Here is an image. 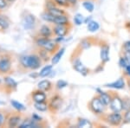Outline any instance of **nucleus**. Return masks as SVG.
Here are the masks:
<instances>
[{
	"label": "nucleus",
	"mask_w": 130,
	"mask_h": 128,
	"mask_svg": "<svg viewBox=\"0 0 130 128\" xmlns=\"http://www.w3.org/2000/svg\"><path fill=\"white\" fill-rule=\"evenodd\" d=\"M119 65H120L121 68H125L128 65V63H127V60L125 59V57H121L120 60H119Z\"/></svg>",
	"instance_id": "72a5a7b5"
},
{
	"label": "nucleus",
	"mask_w": 130,
	"mask_h": 128,
	"mask_svg": "<svg viewBox=\"0 0 130 128\" xmlns=\"http://www.w3.org/2000/svg\"><path fill=\"white\" fill-rule=\"evenodd\" d=\"M64 51H65V49L64 48H62V49H59L55 54H54L51 59L52 65H56L60 62V60L62 59V56H63V54H64Z\"/></svg>",
	"instance_id": "a211bd4d"
},
{
	"label": "nucleus",
	"mask_w": 130,
	"mask_h": 128,
	"mask_svg": "<svg viewBox=\"0 0 130 128\" xmlns=\"http://www.w3.org/2000/svg\"><path fill=\"white\" fill-rule=\"evenodd\" d=\"M52 72V65H47L44 68H42V70L39 73V76L40 77H46L48 76L50 73Z\"/></svg>",
	"instance_id": "b1692460"
},
{
	"label": "nucleus",
	"mask_w": 130,
	"mask_h": 128,
	"mask_svg": "<svg viewBox=\"0 0 130 128\" xmlns=\"http://www.w3.org/2000/svg\"><path fill=\"white\" fill-rule=\"evenodd\" d=\"M39 125L37 122H36L33 119H27V120L24 121L19 125L20 128H33V127H38Z\"/></svg>",
	"instance_id": "6ab92c4d"
},
{
	"label": "nucleus",
	"mask_w": 130,
	"mask_h": 128,
	"mask_svg": "<svg viewBox=\"0 0 130 128\" xmlns=\"http://www.w3.org/2000/svg\"><path fill=\"white\" fill-rule=\"evenodd\" d=\"M20 122H21L20 115H11L8 119L7 125L9 127H17L20 125Z\"/></svg>",
	"instance_id": "f8f14e48"
},
{
	"label": "nucleus",
	"mask_w": 130,
	"mask_h": 128,
	"mask_svg": "<svg viewBox=\"0 0 130 128\" xmlns=\"http://www.w3.org/2000/svg\"><path fill=\"white\" fill-rule=\"evenodd\" d=\"M83 6L84 7V9L86 10H88L89 12H93L94 9H95V6H94L93 4L89 1H85L83 3Z\"/></svg>",
	"instance_id": "c85d7f7f"
},
{
	"label": "nucleus",
	"mask_w": 130,
	"mask_h": 128,
	"mask_svg": "<svg viewBox=\"0 0 130 128\" xmlns=\"http://www.w3.org/2000/svg\"><path fill=\"white\" fill-rule=\"evenodd\" d=\"M99 98L101 99V100H102V101L106 105V106L109 105L110 101H111V99H112L109 96V94H107V93H104V92H100Z\"/></svg>",
	"instance_id": "5701e85b"
},
{
	"label": "nucleus",
	"mask_w": 130,
	"mask_h": 128,
	"mask_svg": "<svg viewBox=\"0 0 130 128\" xmlns=\"http://www.w3.org/2000/svg\"><path fill=\"white\" fill-rule=\"evenodd\" d=\"M108 53H109V47L108 45H103L101 49V59L103 62H107L109 60Z\"/></svg>",
	"instance_id": "dca6fc26"
},
{
	"label": "nucleus",
	"mask_w": 130,
	"mask_h": 128,
	"mask_svg": "<svg viewBox=\"0 0 130 128\" xmlns=\"http://www.w3.org/2000/svg\"><path fill=\"white\" fill-rule=\"evenodd\" d=\"M123 48H124L125 51L130 52V41L126 42V43H124V46H123Z\"/></svg>",
	"instance_id": "4c0bfd02"
},
{
	"label": "nucleus",
	"mask_w": 130,
	"mask_h": 128,
	"mask_svg": "<svg viewBox=\"0 0 130 128\" xmlns=\"http://www.w3.org/2000/svg\"><path fill=\"white\" fill-rule=\"evenodd\" d=\"M32 119L34 121H36V122H40L42 118H41L40 116H38L37 114H33L32 115Z\"/></svg>",
	"instance_id": "58836bf2"
},
{
	"label": "nucleus",
	"mask_w": 130,
	"mask_h": 128,
	"mask_svg": "<svg viewBox=\"0 0 130 128\" xmlns=\"http://www.w3.org/2000/svg\"><path fill=\"white\" fill-rule=\"evenodd\" d=\"M36 43H37V45L38 47L46 50L48 53L55 52L56 49H57V43L55 41H53V40L50 38H47V37H38L36 40Z\"/></svg>",
	"instance_id": "f03ea898"
},
{
	"label": "nucleus",
	"mask_w": 130,
	"mask_h": 128,
	"mask_svg": "<svg viewBox=\"0 0 130 128\" xmlns=\"http://www.w3.org/2000/svg\"><path fill=\"white\" fill-rule=\"evenodd\" d=\"M2 83V81H1V79H0V84H1Z\"/></svg>",
	"instance_id": "a18cd8bd"
},
{
	"label": "nucleus",
	"mask_w": 130,
	"mask_h": 128,
	"mask_svg": "<svg viewBox=\"0 0 130 128\" xmlns=\"http://www.w3.org/2000/svg\"><path fill=\"white\" fill-rule=\"evenodd\" d=\"M107 120L112 125H119L122 121V116L120 112H114L108 115Z\"/></svg>",
	"instance_id": "0eeeda50"
},
{
	"label": "nucleus",
	"mask_w": 130,
	"mask_h": 128,
	"mask_svg": "<svg viewBox=\"0 0 130 128\" xmlns=\"http://www.w3.org/2000/svg\"><path fill=\"white\" fill-rule=\"evenodd\" d=\"M124 120L125 122H130V109L127 111V113L124 115Z\"/></svg>",
	"instance_id": "c9c22d12"
},
{
	"label": "nucleus",
	"mask_w": 130,
	"mask_h": 128,
	"mask_svg": "<svg viewBox=\"0 0 130 128\" xmlns=\"http://www.w3.org/2000/svg\"><path fill=\"white\" fill-rule=\"evenodd\" d=\"M124 57H125V59L127 60V63L130 64V52H127V51H125Z\"/></svg>",
	"instance_id": "ea45409f"
},
{
	"label": "nucleus",
	"mask_w": 130,
	"mask_h": 128,
	"mask_svg": "<svg viewBox=\"0 0 130 128\" xmlns=\"http://www.w3.org/2000/svg\"><path fill=\"white\" fill-rule=\"evenodd\" d=\"M77 126L78 127H90L91 126V123H90L89 120H87V119H81L80 120L78 121Z\"/></svg>",
	"instance_id": "c756f323"
},
{
	"label": "nucleus",
	"mask_w": 130,
	"mask_h": 128,
	"mask_svg": "<svg viewBox=\"0 0 130 128\" xmlns=\"http://www.w3.org/2000/svg\"><path fill=\"white\" fill-rule=\"evenodd\" d=\"M73 66H74V68L77 71V72H79L80 74L83 75H86L88 74V72H89L88 69L86 68V67L83 64V62H82L79 59H76L75 61H74Z\"/></svg>",
	"instance_id": "9b49d317"
},
{
	"label": "nucleus",
	"mask_w": 130,
	"mask_h": 128,
	"mask_svg": "<svg viewBox=\"0 0 130 128\" xmlns=\"http://www.w3.org/2000/svg\"><path fill=\"white\" fill-rule=\"evenodd\" d=\"M5 123V116L3 113L0 112V127L3 126Z\"/></svg>",
	"instance_id": "f704fd0d"
},
{
	"label": "nucleus",
	"mask_w": 130,
	"mask_h": 128,
	"mask_svg": "<svg viewBox=\"0 0 130 128\" xmlns=\"http://www.w3.org/2000/svg\"><path fill=\"white\" fill-rule=\"evenodd\" d=\"M34 106L37 111H39V112H45V111H47L48 108H49V105L46 103V101L35 102Z\"/></svg>",
	"instance_id": "412c9836"
},
{
	"label": "nucleus",
	"mask_w": 130,
	"mask_h": 128,
	"mask_svg": "<svg viewBox=\"0 0 130 128\" xmlns=\"http://www.w3.org/2000/svg\"><path fill=\"white\" fill-rule=\"evenodd\" d=\"M53 34V30L50 29V26L48 25H43L40 29V35L41 36L43 37H47V38H50V36Z\"/></svg>",
	"instance_id": "2eb2a0df"
},
{
	"label": "nucleus",
	"mask_w": 130,
	"mask_h": 128,
	"mask_svg": "<svg viewBox=\"0 0 130 128\" xmlns=\"http://www.w3.org/2000/svg\"><path fill=\"white\" fill-rule=\"evenodd\" d=\"M31 96H32V100L35 102H43L46 101V99H47V96H46L44 91H42V90L39 89L33 92Z\"/></svg>",
	"instance_id": "9d476101"
},
{
	"label": "nucleus",
	"mask_w": 130,
	"mask_h": 128,
	"mask_svg": "<svg viewBox=\"0 0 130 128\" xmlns=\"http://www.w3.org/2000/svg\"><path fill=\"white\" fill-rule=\"evenodd\" d=\"M53 24H62V25H69L70 21H69L68 16H66L65 14H63V15H61L59 16H55V19H54Z\"/></svg>",
	"instance_id": "4468645a"
},
{
	"label": "nucleus",
	"mask_w": 130,
	"mask_h": 128,
	"mask_svg": "<svg viewBox=\"0 0 130 128\" xmlns=\"http://www.w3.org/2000/svg\"><path fill=\"white\" fill-rule=\"evenodd\" d=\"M53 2H55L56 5H57L58 6H62V7H67L70 5L68 0H53Z\"/></svg>",
	"instance_id": "2f4dec72"
},
{
	"label": "nucleus",
	"mask_w": 130,
	"mask_h": 128,
	"mask_svg": "<svg viewBox=\"0 0 130 128\" xmlns=\"http://www.w3.org/2000/svg\"><path fill=\"white\" fill-rule=\"evenodd\" d=\"M42 17H43V20H45L46 22H49V23H54V19H55V16H52L51 14H50L48 11L44 12V13L42 15Z\"/></svg>",
	"instance_id": "cd10ccee"
},
{
	"label": "nucleus",
	"mask_w": 130,
	"mask_h": 128,
	"mask_svg": "<svg viewBox=\"0 0 130 128\" xmlns=\"http://www.w3.org/2000/svg\"><path fill=\"white\" fill-rule=\"evenodd\" d=\"M47 10H48L47 11L54 16H59L61 15L65 14V11L63 10L60 9V8H58V7H56V6H53V7L50 8V9H47Z\"/></svg>",
	"instance_id": "aec40b11"
},
{
	"label": "nucleus",
	"mask_w": 130,
	"mask_h": 128,
	"mask_svg": "<svg viewBox=\"0 0 130 128\" xmlns=\"http://www.w3.org/2000/svg\"><path fill=\"white\" fill-rule=\"evenodd\" d=\"M35 22H36V18L35 16L31 14H27L24 16L22 21V24L23 27H24V30H31V29L34 27L35 25Z\"/></svg>",
	"instance_id": "39448f33"
},
{
	"label": "nucleus",
	"mask_w": 130,
	"mask_h": 128,
	"mask_svg": "<svg viewBox=\"0 0 130 128\" xmlns=\"http://www.w3.org/2000/svg\"><path fill=\"white\" fill-rule=\"evenodd\" d=\"M125 72H126V74L128 75V76H130V64H128L125 68Z\"/></svg>",
	"instance_id": "a19ab883"
},
{
	"label": "nucleus",
	"mask_w": 130,
	"mask_h": 128,
	"mask_svg": "<svg viewBox=\"0 0 130 128\" xmlns=\"http://www.w3.org/2000/svg\"><path fill=\"white\" fill-rule=\"evenodd\" d=\"M7 6V0H0V10H3Z\"/></svg>",
	"instance_id": "e433bc0d"
},
{
	"label": "nucleus",
	"mask_w": 130,
	"mask_h": 128,
	"mask_svg": "<svg viewBox=\"0 0 130 128\" xmlns=\"http://www.w3.org/2000/svg\"><path fill=\"white\" fill-rule=\"evenodd\" d=\"M99 28L100 25L95 21H90L88 24V30L90 31V32H95V31L99 30Z\"/></svg>",
	"instance_id": "393cba45"
},
{
	"label": "nucleus",
	"mask_w": 130,
	"mask_h": 128,
	"mask_svg": "<svg viewBox=\"0 0 130 128\" xmlns=\"http://www.w3.org/2000/svg\"><path fill=\"white\" fill-rule=\"evenodd\" d=\"M10 104H11L12 106H13L16 110H18V112H21V111H24L25 110V106H24V105H23L22 103H20V102L17 101V100H10Z\"/></svg>",
	"instance_id": "bb28decb"
},
{
	"label": "nucleus",
	"mask_w": 130,
	"mask_h": 128,
	"mask_svg": "<svg viewBox=\"0 0 130 128\" xmlns=\"http://www.w3.org/2000/svg\"><path fill=\"white\" fill-rule=\"evenodd\" d=\"M9 21L4 16H0V29L5 30L9 28Z\"/></svg>",
	"instance_id": "a878e982"
},
{
	"label": "nucleus",
	"mask_w": 130,
	"mask_h": 128,
	"mask_svg": "<svg viewBox=\"0 0 130 128\" xmlns=\"http://www.w3.org/2000/svg\"><path fill=\"white\" fill-rule=\"evenodd\" d=\"M4 81H5V85L7 87H10V89H14L17 87V86H18V83L15 81V80L10 78V77H5V79H4Z\"/></svg>",
	"instance_id": "4be33fe9"
},
{
	"label": "nucleus",
	"mask_w": 130,
	"mask_h": 128,
	"mask_svg": "<svg viewBox=\"0 0 130 128\" xmlns=\"http://www.w3.org/2000/svg\"><path fill=\"white\" fill-rule=\"evenodd\" d=\"M20 63L24 68L37 69L40 68L42 64L41 57L37 54H30V56H23L20 58Z\"/></svg>",
	"instance_id": "f257e3e1"
},
{
	"label": "nucleus",
	"mask_w": 130,
	"mask_h": 128,
	"mask_svg": "<svg viewBox=\"0 0 130 128\" xmlns=\"http://www.w3.org/2000/svg\"><path fill=\"white\" fill-rule=\"evenodd\" d=\"M11 68V59L8 56L0 58V74H7Z\"/></svg>",
	"instance_id": "20e7f679"
},
{
	"label": "nucleus",
	"mask_w": 130,
	"mask_h": 128,
	"mask_svg": "<svg viewBox=\"0 0 130 128\" xmlns=\"http://www.w3.org/2000/svg\"><path fill=\"white\" fill-rule=\"evenodd\" d=\"M109 106L113 112H121L123 109V101L121 100V99L115 96L114 98L111 99Z\"/></svg>",
	"instance_id": "423d86ee"
},
{
	"label": "nucleus",
	"mask_w": 130,
	"mask_h": 128,
	"mask_svg": "<svg viewBox=\"0 0 130 128\" xmlns=\"http://www.w3.org/2000/svg\"><path fill=\"white\" fill-rule=\"evenodd\" d=\"M53 32L59 37H63L69 32L68 25H62V24H56L53 29Z\"/></svg>",
	"instance_id": "6e6552de"
},
{
	"label": "nucleus",
	"mask_w": 130,
	"mask_h": 128,
	"mask_svg": "<svg viewBox=\"0 0 130 128\" xmlns=\"http://www.w3.org/2000/svg\"><path fill=\"white\" fill-rule=\"evenodd\" d=\"M51 87H52V84L50 81H48V80L41 81L40 82H38V84H37V88L44 92L49 91V90L51 88Z\"/></svg>",
	"instance_id": "f3484780"
},
{
	"label": "nucleus",
	"mask_w": 130,
	"mask_h": 128,
	"mask_svg": "<svg viewBox=\"0 0 130 128\" xmlns=\"http://www.w3.org/2000/svg\"><path fill=\"white\" fill-rule=\"evenodd\" d=\"M128 86H129V88H130V79L128 80Z\"/></svg>",
	"instance_id": "37998d69"
},
{
	"label": "nucleus",
	"mask_w": 130,
	"mask_h": 128,
	"mask_svg": "<svg viewBox=\"0 0 130 128\" xmlns=\"http://www.w3.org/2000/svg\"><path fill=\"white\" fill-rule=\"evenodd\" d=\"M7 1H9V2H14L15 0H7Z\"/></svg>",
	"instance_id": "c03bdc74"
},
{
	"label": "nucleus",
	"mask_w": 130,
	"mask_h": 128,
	"mask_svg": "<svg viewBox=\"0 0 130 128\" xmlns=\"http://www.w3.org/2000/svg\"><path fill=\"white\" fill-rule=\"evenodd\" d=\"M74 22L76 25H81L82 24H83V22H84L83 16L82 14H76L74 17Z\"/></svg>",
	"instance_id": "7c9ffc66"
},
{
	"label": "nucleus",
	"mask_w": 130,
	"mask_h": 128,
	"mask_svg": "<svg viewBox=\"0 0 130 128\" xmlns=\"http://www.w3.org/2000/svg\"><path fill=\"white\" fill-rule=\"evenodd\" d=\"M62 104V99L59 95H56L50 100V102L49 104V108L51 110H57L61 107Z\"/></svg>",
	"instance_id": "1a4fd4ad"
},
{
	"label": "nucleus",
	"mask_w": 130,
	"mask_h": 128,
	"mask_svg": "<svg viewBox=\"0 0 130 128\" xmlns=\"http://www.w3.org/2000/svg\"><path fill=\"white\" fill-rule=\"evenodd\" d=\"M90 109L95 113H102L105 111L106 105L101 100L99 97H95L90 102Z\"/></svg>",
	"instance_id": "7ed1b4c3"
},
{
	"label": "nucleus",
	"mask_w": 130,
	"mask_h": 128,
	"mask_svg": "<svg viewBox=\"0 0 130 128\" xmlns=\"http://www.w3.org/2000/svg\"><path fill=\"white\" fill-rule=\"evenodd\" d=\"M105 87H110V88H115V89H122V88H124V87H125L124 79L119 78L117 81H114V82L107 84Z\"/></svg>",
	"instance_id": "ddd939ff"
},
{
	"label": "nucleus",
	"mask_w": 130,
	"mask_h": 128,
	"mask_svg": "<svg viewBox=\"0 0 130 128\" xmlns=\"http://www.w3.org/2000/svg\"><path fill=\"white\" fill-rule=\"evenodd\" d=\"M67 86H68V83H67L65 81H62V80L58 81L57 83H56V87H57V88H59V89L63 88V87H67Z\"/></svg>",
	"instance_id": "473e14b6"
},
{
	"label": "nucleus",
	"mask_w": 130,
	"mask_h": 128,
	"mask_svg": "<svg viewBox=\"0 0 130 128\" xmlns=\"http://www.w3.org/2000/svg\"><path fill=\"white\" fill-rule=\"evenodd\" d=\"M68 1L70 3V5H75L77 0H68Z\"/></svg>",
	"instance_id": "79ce46f5"
}]
</instances>
